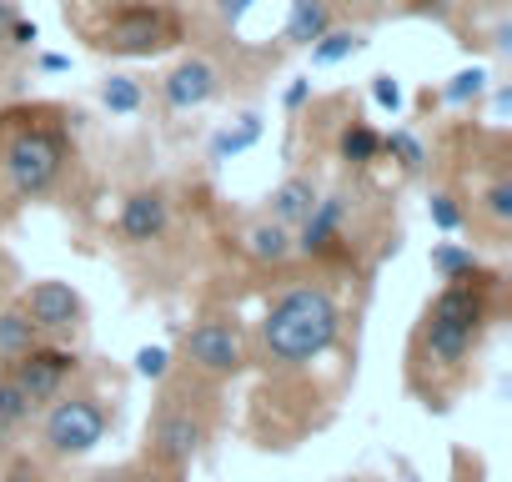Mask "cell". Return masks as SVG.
Wrapping results in <instances>:
<instances>
[{"label":"cell","mask_w":512,"mask_h":482,"mask_svg":"<svg viewBox=\"0 0 512 482\" xmlns=\"http://www.w3.org/2000/svg\"><path fill=\"white\" fill-rule=\"evenodd\" d=\"M116 247L121 252H151L171 236V191L166 186H136L126 191L121 211H116Z\"/></svg>","instance_id":"obj_11"},{"label":"cell","mask_w":512,"mask_h":482,"mask_svg":"<svg viewBox=\"0 0 512 482\" xmlns=\"http://www.w3.org/2000/svg\"><path fill=\"white\" fill-rule=\"evenodd\" d=\"M211 432H216V382H201L191 372L166 377L161 382V397H156V407L146 417L141 457L156 472H166V477L181 482V472L206 452Z\"/></svg>","instance_id":"obj_4"},{"label":"cell","mask_w":512,"mask_h":482,"mask_svg":"<svg viewBox=\"0 0 512 482\" xmlns=\"http://www.w3.org/2000/svg\"><path fill=\"white\" fill-rule=\"evenodd\" d=\"M16 287H21V267H16V257L6 247H0V302H11Z\"/></svg>","instance_id":"obj_32"},{"label":"cell","mask_w":512,"mask_h":482,"mask_svg":"<svg viewBox=\"0 0 512 482\" xmlns=\"http://www.w3.org/2000/svg\"><path fill=\"white\" fill-rule=\"evenodd\" d=\"M141 101H146V91H141L136 76H106V81H101V106H106L111 116H136Z\"/></svg>","instance_id":"obj_24"},{"label":"cell","mask_w":512,"mask_h":482,"mask_svg":"<svg viewBox=\"0 0 512 482\" xmlns=\"http://www.w3.org/2000/svg\"><path fill=\"white\" fill-rule=\"evenodd\" d=\"M337 161L352 166V171H367L372 161H382V131L362 116H352L342 131H337Z\"/></svg>","instance_id":"obj_17"},{"label":"cell","mask_w":512,"mask_h":482,"mask_svg":"<svg viewBox=\"0 0 512 482\" xmlns=\"http://www.w3.org/2000/svg\"><path fill=\"white\" fill-rule=\"evenodd\" d=\"M136 377L166 382V377H171V352H166V347H141V352H136Z\"/></svg>","instance_id":"obj_29"},{"label":"cell","mask_w":512,"mask_h":482,"mask_svg":"<svg viewBox=\"0 0 512 482\" xmlns=\"http://www.w3.org/2000/svg\"><path fill=\"white\" fill-rule=\"evenodd\" d=\"M317 196H322V186H317V176H307V171H292L287 181H277L272 186V196H267V206H262V216H272L277 226H287V231H297L307 216H312V206H317Z\"/></svg>","instance_id":"obj_15"},{"label":"cell","mask_w":512,"mask_h":482,"mask_svg":"<svg viewBox=\"0 0 512 482\" xmlns=\"http://www.w3.org/2000/svg\"><path fill=\"white\" fill-rule=\"evenodd\" d=\"M327 26H332V0H292V6H287V26H282V41H287L292 51H307Z\"/></svg>","instance_id":"obj_16"},{"label":"cell","mask_w":512,"mask_h":482,"mask_svg":"<svg viewBox=\"0 0 512 482\" xmlns=\"http://www.w3.org/2000/svg\"><path fill=\"white\" fill-rule=\"evenodd\" d=\"M467 6H477V11H502L507 0H467Z\"/></svg>","instance_id":"obj_37"},{"label":"cell","mask_w":512,"mask_h":482,"mask_svg":"<svg viewBox=\"0 0 512 482\" xmlns=\"http://www.w3.org/2000/svg\"><path fill=\"white\" fill-rule=\"evenodd\" d=\"M16 21H21V6L16 0H0V51H6V36H11Z\"/></svg>","instance_id":"obj_35"},{"label":"cell","mask_w":512,"mask_h":482,"mask_svg":"<svg viewBox=\"0 0 512 482\" xmlns=\"http://www.w3.org/2000/svg\"><path fill=\"white\" fill-rule=\"evenodd\" d=\"M41 342V332L31 327V317H26V307L11 297V302H0V367L6 362H16L21 352H31Z\"/></svg>","instance_id":"obj_18"},{"label":"cell","mask_w":512,"mask_h":482,"mask_svg":"<svg viewBox=\"0 0 512 482\" xmlns=\"http://www.w3.org/2000/svg\"><path fill=\"white\" fill-rule=\"evenodd\" d=\"M236 252H241L251 267H262V272H282V267L297 262V241H292V231L277 226L272 216H251V221H241V231H236Z\"/></svg>","instance_id":"obj_14"},{"label":"cell","mask_w":512,"mask_h":482,"mask_svg":"<svg viewBox=\"0 0 512 482\" xmlns=\"http://www.w3.org/2000/svg\"><path fill=\"white\" fill-rule=\"evenodd\" d=\"M372 101H377L382 111H402V81H397L392 71L372 76Z\"/></svg>","instance_id":"obj_30"},{"label":"cell","mask_w":512,"mask_h":482,"mask_svg":"<svg viewBox=\"0 0 512 482\" xmlns=\"http://www.w3.org/2000/svg\"><path fill=\"white\" fill-rule=\"evenodd\" d=\"M497 292H502V277L482 267L462 282H442L437 297H427L407 337V387L422 397V407L442 412L467 387L497 317Z\"/></svg>","instance_id":"obj_1"},{"label":"cell","mask_w":512,"mask_h":482,"mask_svg":"<svg viewBox=\"0 0 512 482\" xmlns=\"http://www.w3.org/2000/svg\"><path fill=\"white\" fill-rule=\"evenodd\" d=\"M427 216H432V226H437V231H447V236L467 231V206H462V191L437 186V191H432V201H427Z\"/></svg>","instance_id":"obj_25"},{"label":"cell","mask_w":512,"mask_h":482,"mask_svg":"<svg viewBox=\"0 0 512 482\" xmlns=\"http://www.w3.org/2000/svg\"><path fill=\"white\" fill-rule=\"evenodd\" d=\"M307 101H312V81H307V76H297V81L287 86V96H282V106H287V111H302Z\"/></svg>","instance_id":"obj_33"},{"label":"cell","mask_w":512,"mask_h":482,"mask_svg":"<svg viewBox=\"0 0 512 482\" xmlns=\"http://www.w3.org/2000/svg\"><path fill=\"white\" fill-rule=\"evenodd\" d=\"M26 422H31V407H26L21 387L11 382V372L0 367V447L16 442V437L26 432Z\"/></svg>","instance_id":"obj_22"},{"label":"cell","mask_w":512,"mask_h":482,"mask_svg":"<svg viewBox=\"0 0 512 482\" xmlns=\"http://www.w3.org/2000/svg\"><path fill=\"white\" fill-rule=\"evenodd\" d=\"M111 422H116V402L96 382H71L41 412L36 457H46V462H81V457H91L106 442Z\"/></svg>","instance_id":"obj_5"},{"label":"cell","mask_w":512,"mask_h":482,"mask_svg":"<svg viewBox=\"0 0 512 482\" xmlns=\"http://www.w3.org/2000/svg\"><path fill=\"white\" fill-rule=\"evenodd\" d=\"M0 482H51L46 472V457H31V452H16L0 462Z\"/></svg>","instance_id":"obj_28"},{"label":"cell","mask_w":512,"mask_h":482,"mask_svg":"<svg viewBox=\"0 0 512 482\" xmlns=\"http://www.w3.org/2000/svg\"><path fill=\"white\" fill-rule=\"evenodd\" d=\"M352 216H357V201L352 191H322L312 216L292 231L297 241V257L302 262H352V247H357V236H352Z\"/></svg>","instance_id":"obj_8"},{"label":"cell","mask_w":512,"mask_h":482,"mask_svg":"<svg viewBox=\"0 0 512 482\" xmlns=\"http://www.w3.org/2000/svg\"><path fill=\"white\" fill-rule=\"evenodd\" d=\"M482 91H487V71H482V66H467V71H457V76L442 86V101H447V106H472Z\"/></svg>","instance_id":"obj_27"},{"label":"cell","mask_w":512,"mask_h":482,"mask_svg":"<svg viewBox=\"0 0 512 482\" xmlns=\"http://www.w3.org/2000/svg\"><path fill=\"white\" fill-rule=\"evenodd\" d=\"M181 367L201 382H231L251 367V337L236 317H201L181 332Z\"/></svg>","instance_id":"obj_7"},{"label":"cell","mask_w":512,"mask_h":482,"mask_svg":"<svg viewBox=\"0 0 512 482\" xmlns=\"http://www.w3.org/2000/svg\"><path fill=\"white\" fill-rule=\"evenodd\" d=\"M16 302L26 307V317H31V327L41 332V342L76 347V342L86 337L91 312H86V297H81L71 282H61V277H41V282H31Z\"/></svg>","instance_id":"obj_9"},{"label":"cell","mask_w":512,"mask_h":482,"mask_svg":"<svg viewBox=\"0 0 512 482\" xmlns=\"http://www.w3.org/2000/svg\"><path fill=\"white\" fill-rule=\"evenodd\" d=\"M36 41H41V26L21 16V21L11 26V36H6V51H36Z\"/></svg>","instance_id":"obj_31"},{"label":"cell","mask_w":512,"mask_h":482,"mask_svg":"<svg viewBox=\"0 0 512 482\" xmlns=\"http://www.w3.org/2000/svg\"><path fill=\"white\" fill-rule=\"evenodd\" d=\"M76 166L71 116L61 106H6L0 111V186L11 201H46Z\"/></svg>","instance_id":"obj_3"},{"label":"cell","mask_w":512,"mask_h":482,"mask_svg":"<svg viewBox=\"0 0 512 482\" xmlns=\"http://www.w3.org/2000/svg\"><path fill=\"white\" fill-rule=\"evenodd\" d=\"M156 91H161V106H166V111L186 116V111H201V106H211V101L221 96V71H216L211 56H181V61L161 76Z\"/></svg>","instance_id":"obj_12"},{"label":"cell","mask_w":512,"mask_h":482,"mask_svg":"<svg viewBox=\"0 0 512 482\" xmlns=\"http://www.w3.org/2000/svg\"><path fill=\"white\" fill-rule=\"evenodd\" d=\"M362 46H367L362 31H352V26H327L307 51H312V66H342V61H352Z\"/></svg>","instance_id":"obj_21"},{"label":"cell","mask_w":512,"mask_h":482,"mask_svg":"<svg viewBox=\"0 0 512 482\" xmlns=\"http://www.w3.org/2000/svg\"><path fill=\"white\" fill-rule=\"evenodd\" d=\"M427 267L437 282H462L472 272H482V252L467 247V241H432V252H427Z\"/></svg>","instance_id":"obj_19"},{"label":"cell","mask_w":512,"mask_h":482,"mask_svg":"<svg viewBox=\"0 0 512 482\" xmlns=\"http://www.w3.org/2000/svg\"><path fill=\"white\" fill-rule=\"evenodd\" d=\"M0 457H6V447H0Z\"/></svg>","instance_id":"obj_39"},{"label":"cell","mask_w":512,"mask_h":482,"mask_svg":"<svg viewBox=\"0 0 512 482\" xmlns=\"http://www.w3.org/2000/svg\"><path fill=\"white\" fill-rule=\"evenodd\" d=\"M66 66H71L66 56H41V71H66Z\"/></svg>","instance_id":"obj_36"},{"label":"cell","mask_w":512,"mask_h":482,"mask_svg":"<svg viewBox=\"0 0 512 482\" xmlns=\"http://www.w3.org/2000/svg\"><path fill=\"white\" fill-rule=\"evenodd\" d=\"M251 6H256V0H216V16H221L226 26H236V21H241Z\"/></svg>","instance_id":"obj_34"},{"label":"cell","mask_w":512,"mask_h":482,"mask_svg":"<svg viewBox=\"0 0 512 482\" xmlns=\"http://www.w3.org/2000/svg\"><path fill=\"white\" fill-rule=\"evenodd\" d=\"M11 382L21 387L31 417H41L76 377H81V352L76 347H56V342H36L31 352H21L16 362H6Z\"/></svg>","instance_id":"obj_10"},{"label":"cell","mask_w":512,"mask_h":482,"mask_svg":"<svg viewBox=\"0 0 512 482\" xmlns=\"http://www.w3.org/2000/svg\"><path fill=\"white\" fill-rule=\"evenodd\" d=\"M462 206H467V226H482L492 241H502L507 226H512V166L492 161L477 176V186L462 196Z\"/></svg>","instance_id":"obj_13"},{"label":"cell","mask_w":512,"mask_h":482,"mask_svg":"<svg viewBox=\"0 0 512 482\" xmlns=\"http://www.w3.org/2000/svg\"><path fill=\"white\" fill-rule=\"evenodd\" d=\"M111 6H121V0H111Z\"/></svg>","instance_id":"obj_38"},{"label":"cell","mask_w":512,"mask_h":482,"mask_svg":"<svg viewBox=\"0 0 512 482\" xmlns=\"http://www.w3.org/2000/svg\"><path fill=\"white\" fill-rule=\"evenodd\" d=\"M382 156H392L407 176H417V171L427 166V146H422V136H417V131H407V126H397V131H387V136H382Z\"/></svg>","instance_id":"obj_23"},{"label":"cell","mask_w":512,"mask_h":482,"mask_svg":"<svg viewBox=\"0 0 512 482\" xmlns=\"http://www.w3.org/2000/svg\"><path fill=\"white\" fill-rule=\"evenodd\" d=\"M342 327L347 312L337 287L322 277H297L262 307V322L251 332V362H262L267 372H307L337 352Z\"/></svg>","instance_id":"obj_2"},{"label":"cell","mask_w":512,"mask_h":482,"mask_svg":"<svg viewBox=\"0 0 512 482\" xmlns=\"http://www.w3.org/2000/svg\"><path fill=\"white\" fill-rule=\"evenodd\" d=\"M181 41H186V21L166 6V0H121V6H111L91 26V46L101 56H121V61L166 56Z\"/></svg>","instance_id":"obj_6"},{"label":"cell","mask_w":512,"mask_h":482,"mask_svg":"<svg viewBox=\"0 0 512 482\" xmlns=\"http://www.w3.org/2000/svg\"><path fill=\"white\" fill-rule=\"evenodd\" d=\"M262 131H267V126H262V116L246 111L236 126H221V131L211 136V151H206V156H211L216 166H221V161H236V156H246L256 141H262Z\"/></svg>","instance_id":"obj_20"},{"label":"cell","mask_w":512,"mask_h":482,"mask_svg":"<svg viewBox=\"0 0 512 482\" xmlns=\"http://www.w3.org/2000/svg\"><path fill=\"white\" fill-rule=\"evenodd\" d=\"M86 482H176V477L156 472L146 457H131V462H116V467H101V472H91Z\"/></svg>","instance_id":"obj_26"}]
</instances>
